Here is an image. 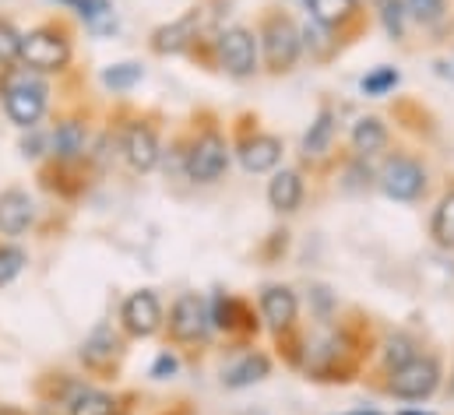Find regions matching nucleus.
Here are the masks:
<instances>
[{
    "mask_svg": "<svg viewBox=\"0 0 454 415\" xmlns=\"http://www.w3.org/2000/svg\"><path fill=\"white\" fill-rule=\"evenodd\" d=\"M0 103L14 127L32 130L50 109V82L21 64L0 67Z\"/></svg>",
    "mask_w": 454,
    "mask_h": 415,
    "instance_id": "nucleus-1",
    "label": "nucleus"
},
{
    "mask_svg": "<svg viewBox=\"0 0 454 415\" xmlns=\"http://www.w3.org/2000/svg\"><path fill=\"white\" fill-rule=\"evenodd\" d=\"M257 50L264 53L268 74H275V78L289 74L303 53V39H300L296 21L278 7H264L261 25H257Z\"/></svg>",
    "mask_w": 454,
    "mask_h": 415,
    "instance_id": "nucleus-2",
    "label": "nucleus"
},
{
    "mask_svg": "<svg viewBox=\"0 0 454 415\" xmlns=\"http://www.w3.org/2000/svg\"><path fill=\"white\" fill-rule=\"evenodd\" d=\"M71 57H74V43H71V32L57 21L50 25H39L32 32H21V57L18 64L35 71V74H60L71 67Z\"/></svg>",
    "mask_w": 454,
    "mask_h": 415,
    "instance_id": "nucleus-3",
    "label": "nucleus"
},
{
    "mask_svg": "<svg viewBox=\"0 0 454 415\" xmlns=\"http://www.w3.org/2000/svg\"><path fill=\"white\" fill-rule=\"evenodd\" d=\"M229 169V145L219 123H201L191 141H184V176L191 184H215Z\"/></svg>",
    "mask_w": 454,
    "mask_h": 415,
    "instance_id": "nucleus-4",
    "label": "nucleus"
},
{
    "mask_svg": "<svg viewBox=\"0 0 454 415\" xmlns=\"http://www.w3.org/2000/svg\"><path fill=\"white\" fill-rule=\"evenodd\" d=\"M441 359L434 352H416L405 366L391 370V380H387V395L391 398H402V402H423L430 398L437 388H441Z\"/></svg>",
    "mask_w": 454,
    "mask_h": 415,
    "instance_id": "nucleus-5",
    "label": "nucleus"
},
{
    "mask_svg": "<svg viewBox=\"0 0 454 415\" xmlns=\"http://www.w3.org/2000/svg\"><path fill=\"white\" fill-rule=\"evenodd\" d=\"M215 60L229 78H254L257 74V32L247 25H226L212 39Z\"/></svg>",
    "mask_w": 454,
    "mask_h": 415,
    "instance_id": "nucleus-6",
    "label": "nucleus"
},
{
    "mask_svg": "<svg viewBox=\"0 0 454 415\" xmlns=\"http://www.w3.org/2000/svg\"><path fill=\"white\" fill-rule=\"evenodd\" d=\"M427 187H430V173H427V166H423L416 155L398 152V155H391V159L384 162V169H380V191H384L391 201L412 205V201H419V198L427 194Z\"/></svg>",
    "mask_w": 454,
    "mask_h": 415,
    "instance_id": "nucleus-7",
    "label": "nucleus"
},
{
    "mask_svg": "<svg viewBox=\"0 0 454 415\" xmlns=\"http://www.w3.org/2000/svg\"><path fill=\"white\" fill-rule=\"evenodd\" d=\"M166 327V338L173 345H198L208 327H212V317H208V303L198 296V293H180L169 307V320L162 324Z\"/></svg>",
    "mask_w": 454,
    "mask_h": 415,
    "instance_id": "nucleus-8",
    "label": "nucleus"
},
{
    "mask_svg": "<svg viewBox=\"0 0 454 415\" xmlns=\"http://www.w3.org/2000/svg\"><path fill=\"white\" fill-rule=\"evenodd\" d=\"M120 152L127 159V166L134 173H152L162 159V141H159V127L145 116L130 120L123 130H120Z\"/></svg>",
    "mask_w": 454,
    "mask_h": 415,
    "instance_id": "nucleus-9",
    "label": "nucleus"
},
{
    "mask_svg": "<svg viewBox=\"0 0 454 415\" xmlns=\"http://www.w3.org/2000/svg\"><path fill=\"white\" fill-rule=\"evenodd\" d=\"M201 39H205V11L194 7V11H187L184 18H176V21L162 25V28H155L148 46H152V53H159V57H173V53H191V50H198Z\"/></svg>",
    "mask_w": 454,
    "mask_h": 415,
    "instance_id": "nucleus-10",
    "label": "nucleus"
},
{
    "mask_svg": "<svg viewBox=\"0 0 454 415\" xmlns=\"http://www.w3.org/2000/svg\"><path fill=\"white\" fill-rule=\"evenodd\" d=\"M236 155H239V162H243L247 173H271L282 162V137L261 130L257 120H254V127H243L239 130Z\"/></svg>",
    "mask_w": 454,
    "mask_h": 415,
    "instance_id": "nucleus-11",
    "label": "nucleus"
},
{
    "mask_svg": "<svg viewBox=\"0 0 454 415\" xmlns=\"http://www.w3.org/2000/svg\"><path fill=\"white\" fill-rule=\"evenodd\" d=\"M78 359H82V366H85L89 373H96V377L114 373L116 366H120V359H123V338H120V331H116L114 324L92 327V334H89V338L82 341V348H78Z\"/></svg>",
    "mask_w": 454,
    "mask_h": 415,
    "instance_id": "nucleus-12",
    "label": "nucleus"
},
{
    "mask_svg": "<svg viewBox=\"0 0 454 415\" xmlns=\"http://www.w3.org/2000/svg\"><path fill=\"white\" fill-rule=\"evenodd\" d=\"M166 317H162V300L152 293V289H141V293H130L120 307V327L130 334V338H152L155 331H162Z\"/></svg>",
    "mask_w": 454,
    "mask_h": 415,
    "instance_id": "nucleus-13",
    "label": "nucleus"
},
{
    "mask_svg": "<svg viewBox=\"0 0 454 415\" xmlns=\"http://www.w3.org/2000/svg\"><path fill=\"white\" fill-rule=\"evenodd\" d=\"M89 123L85 116H64L50 130V155L53 162H82L89 155Z\"/></svg>",
    "mask_w": 454,
    "mask_h": 415,
    "instance_id": "nucleus-14",
    "label": "nucleus"
},
{
    "mask_svg": "<svg viewBox=\"0 0 454 415\" xmlns=\"http://www.w3.org/2000/svg\"><path fill=\"white\" fill-rule=\"evenodd\" d=\"M307 7H310V18L332 28L339 39H352L363 28L359 0H307Z\"/></svg>",
    "mask_w": 454,
    "mask_h": 415,
    "instance_id": "nucleus-15",
    "label": "nucleus"
},
{
    "mask_svg": "<svg viewBox=\"0 0 454 415\" xmlns=\"http://www.w3.org/2000/svg\"><path fill=\"white\" fill-rule=\"evenodd\" d=\"M208 317H212V327H219V331H226V334H243V338H250V334L261 331L257 313L250 310V303L239 300V296L215 293V300H212V307H208Z\"/></svg>",
    "mask_w": 454,
    "mask_h": 415,
    "instance_id": "nucleus-16",
    "label": "nucleus"
},
{
    "mask_svg": "<svg viewBox=\"0 0 454 415\" xmlns=\"http://www.w3.org/2000/svg\"><path fill=\"white\" fill-rule=\"evenodd\" d=\"M261 317L275 334H289L300 317V300L289 286H264L261 289Z\"/></svg>",
    "mask_w": 454,
    "mask_h": 415,
    "instance_id": "nucleus-17",
    "label": "nucleus"
},
{
    "mask_svg": "<svg viewBox=\"0 0 454 415\" xmlns=\"http://www.w3.org/2000/svg\"><path fill=\"white\" fill-rule=\"evenodd\" d=\"M32 222H35V201L28 198V191L21 187L0 191V236L18 239L32 229Z\"/></svg>",
    "mask_w": 454,
    "mask_h": 415,
    "instance_id": "nucleus-18",
    "label": "nucleus"
},
{
    "mask_svg": "<svg viewBox=\"0 0 454 415\" xmlns=\"http://www.w3.org/2000/svg\"><path fill=\"white\" fill-rule=\"evenodd\" d=\"M303 191H307L303 187V176L296 169H282L268 184V205L275 208L278 215H293L296 208L303 205Z\"/></svg>",
    "mask_w": 454,
    "mask_h": 415,
    "instance_id": "nucleus-19",
    "label": "nucleus"
},
{
    "mask_svg": "<svg viewBox=\"0 0 454 415\" xmlns=\"http://www.w3.org/2000/svg\"><path fill=\"white\" fill-rule=\"evenodd\" d=\"M387 141H391V134H387V127H384L380 116H363V120L352 123V152L359 159L380 155L387 148Z\"/></svg>",
    "mask_w": 454,
    "mask_h": 415,
    "instance_id": "nucleus-20",
    "label": "nucleus"
},
{
    "mask_svg": "<svg viewBox=\"0 0 454 415\" xmlns=\"http://www.w3.org/2000/svg\"><path fill=\"white\" fill-rule=\"evenodd\" d=\"M335 130H339V116H335L332 106H325L317 113V120L310 123L307 137H303V155L307 159H325L332 152V145H335Z\"/></svg>",
    "mask_w": 454,
    "mask_h": 415,
    "instance_id": "nucleus-21",
    "label": "nucleus"
},
{
    "mask_svg": "<svg viewBox=\"0 0 454 415\" xmlns=\"http://www.w3.org/2000/svg\"><path fill=\"white\" fill-rule=\"evenodd\" d=\"M268 373H271V359H268L264 352H247V356L229 370L226 377H223V384H226L229 391H239V388L261 384Z\"/></svg>",
    "mask_w": 454,
    "mask_h": 415,
    "instance_id": "nucleus-22",
    "label": "nucleus"
},
{
    "mask_svg": "<svg viewBox=\"0 0 454 415\" xmlns=\"http://www.w3.org/2000/svg\"><path fill=\"white\" fill-rule=\"evenodd\" d=\"M120 412V402L110 391H99V388H82L74 395V402L67 405V415H116Z\"/></svg>",
    "mask_w": 454,
    "mask_h": 415,
    "instance_id": "nucleus-23",
    "label": "nucleus"
},
{
    "mask_svg": "<svg viewBox=\"0 0 454 415\" xmlns=\"http://www.w3.org/2000/svg\"><path fill=\"white\" fill-rule=\"evenodd\" d=\"M430 236L437 247L454 250V187L441 198V205L434 208V218H430Z\"/></svg>",
    "mask_w": 454,
    "mask_h": 415,
    "instance_id": "nucleus-24",
    "label": "nucleus"
},
{
    "mask_svg": "<svg viewBox=\"0 0 454 415\" xmlns=\"http://www.w3.org/2000/svg\"><path fill=\"white\" fill-rule=\"evenodd\" d=\"M300 39H303V46L310 50V57L314 60H332L335 53H339V35L332 32V28H325V25H317V21H310L303 32H300Z\"/></svg>",
    "mask_w": 454,
    "mask_h": 415,
    "instance_id": "nucleus-25",
    "label": "nucleus"
},
{
    "mask_svg": "<svg viewBox=\"0 0 454 415\" xmlns=\"http://www.w3.org/2000/svg\"><path fill=\"white\" fill-rule=\"evenodd\" d=\"M141 78H145V67H141V64H110V67L103 71V85H106L110 92H127V89H134Z\"/></svg>",
    "mask_w": 454,
    "mask_h": 415,
    "instance_id": "nucleus-26",
    "label": "nucleus"
},
{
    "mask_svg": "<svg viewBox=\"0 0 454 415\" xmlns=\"http://www.w3.org/2000/svg\"><path fill=\"white\" fill-rule=\"evenodd\" d=\"M405 11L423 28H434V25H441L448 18V0H405Z\"/></svg>",
    "mask_w": 454,
    "mask_h": 415,
    "instance_id": "nucleus-27",
    "label": "nucleus"
},
{
    "mask_svg": "<svg viewBox=\"0 0 454 415\" xmlns=\"http://www.w3.org/2000/svg\"><path fill=\"white\" fill-rule=\"evenodd\" d=\"M25 264H28V254H25L18 243L4 239V243H0V286H11V282L25 271Z\"/></svg>",
    "mask_w": 454,
    "mask_h": 415,
    "instance_id": "nucleus-28",
    "label": "nucleus"
},
{
    "mask_svg": "<svg viewBox=\"0 0 454 415\" xmlns=\"http://www.w3.org/2000/svg\"><path fill=\"white\" fill-rule=\"evenodd\" d=\"M377 14L391 39H405V18H409L405 0H377Z\"/></svg>",
    "mask_w": 454,
    "mask_h": 415,
    "instance_id": "nucleus-29",
    "label": "nucleus"
},
{
    "mask_svg": "<svg viewBox=\"0 0 454 415\" xmlns=\"http://www.w3.org/2000/svg\"><path fill=\"white\" fill-rule=\"evenodd\" d=\"M412 356H416V341H412L409 334H391V338L384 341V366H387V370L405 366Z\"/></svg>",
    "mask_w": 454,
    "mask_h": 415,
    "instance_id": "nucleus-30",
    "label": "nucleus"
},
{
    "mask_svg": "<svg viewBox=\"0 0 454 415\" xmlns=\"http://www.w3.org/2000/svg\"><path fill=\"white\" fill-rule=\"evenodd\" d=\"M21 57V32L14 28L11 18H0V67L18 64Z\"/></svg>",
    "mask_w": 454,
    "mask_h": 415,
    "instance_id": "nucleus-31",
    "label": "nucleus"
},
{
    "mask_svg": "<svg viewBox=\"0 0 454 415\" xmlns=\"http://www.w3.org/2000/svg\"><path fill=\"white\" fill-rule=\"evenodd\" d=\"M398 82H402V74H398L395 67H377L373 74H366V78L359 82V89H363V96H373V99H377V96H387Z\"/></svg>",
    "mask_w": 454,
    "mask_h": 415,
    "instance_id": "nucleus-32",
    "label": "nucleus"
},
{
    "mask_svg": "<svg viewBox=\"0 0 454 415\" xmlns=\"http://www.w3.org/2000/svg\"><path fill=\"white\" fill-rule=\"evenodd\" d=\"M53 4H64V7L78 11V14H82V18H89V21L106 18V14L114 11V4H110V0H53Z\"/></svg>",
    "mask_w": 454,
    "mask_h": 415,
    "instance_id": "nucleus-33",
    "label": "nucleus"
},
{
    "mask_svg": "<svg viewBox=\"0 0 454 415\" xmlns=\"http://www.w3.org/2000/svg\"><path fill=\"white\" fill-rule=\"evenodd\" d=\"M176 370H180V363H176L173 352H162V356L152 363V377H155V380H169Z\"/></svg>",
    "mask_w": 454,
    "mask_h": 415,
    "instance_id": "nucleus-34",
    "label": "nucleus"
},
{
    "mask_svg": "<svg viewBox=\"0 0 454 415\" xmlns=\"http://www.w3.org/2000/svg\"><path fill=\"white\" fill-rule=\"evenodd\" d=\"M348 415H384V412H348Z\"/></svg>",
    "mask_w": 454,
    "mask_h": 415,
    "instance_id": "nucleus-35",
    "label": "nucleus"
},
{
    "mask_svg": "<svg viewBox=\"0 0 454 415\" xmlns=\"http://www.w3.org/2000/svg\"><path fill=\"white\" fill-rule=\"evenodd\" d=\"M448 395L454 398V373H451V388H448Z\"/></svg>",
    "mask_w": 454,
    "mask_h": 415,
    "instance_id": "nucleus-36",
    "label": "nucleus"
},
{
    "mask_svg": "<svg viewBox=\"0 0 454 415\" xmlns=\"http://www.w3.org/2000/svg\"><path fill=\"white\" fill-rule=\"evenodd\" d=\"M402 415H427V412H402Z\"/></svg>",
    "mask_w": 454,
    "mask_h": 415,
    "instance_id": "nucleus-37",
    "label": "nucleus"
}]
</instances>
